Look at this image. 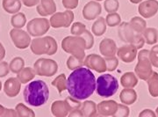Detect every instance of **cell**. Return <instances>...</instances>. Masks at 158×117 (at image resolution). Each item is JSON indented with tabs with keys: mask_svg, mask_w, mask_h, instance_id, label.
I'll return each mask as SVG.
<instances>
[{
	"mask_svg": "<svg viewBox=\"0 0 158 117\" xmlns=\"http://www.w3.org/2000/svg\"><path fill=\"white\" fill-rule=\"evenodd\" d=\"M66 86L69 94L73 99L85 100L96 91L95 75L88 68H77L69 74Z\"/></svg>",
	"mask_w": 158,
	"mask_h": 117,
	"instance_id": "cell-1",
	"label": "cell"
},
{
	"mask_svg": "<svg viewBox=\"0 0 158 117\" xmlns=\"http://www.w3.org/2000/svg\"><path fill=\"white\" fill-rule=\"evenodd\" d=\"M24 100L32 106H43L49 99V88L42 80H34L25 87Z\"/></svg>",
	"mask_w": 158,
	"mask_h": 117,
	"instance_id": "cell-2",
	"label": "cell"
},
{
	"mask_svg": "<svg viewBox=\"0 0 158 117\" xmlns=\"http://www.w3.org/2000/svg\"><path fill=\"white\" fill-rule=\"evenodd\" d=\"M118 79L111 74H103L96 79L97 94L100 97H112L118 92Z\"/></svg>",
	"mask_w": 158,
	"mask_h": 117,
	"instance_id": "cell-3",
	"label": "cell"
},
{
	"mask_svg": "<svg viewBox=\"0 0 158 117\" xmlns=\"http://www.w3.org/2000/svg\"><path fill=\"white\" fill-rule=\"evenodd\" d=\"M13 79H10L7 81L6 84V92L8 95L12 97L13 95L16 93V83L12 82Z\"/></svg>",
	"mask_w": 158,
	"mask_h": 117,
	"instance_id": "cell-4",
	"label": "cell"
},
{
	"mask_svg": "<svg viewBox=\"0 0 158 117\" xmlns=\"http://www.w3.org/2000/svg\"><path fill=\"white\" fill-rule=\"evenodd\" d=\"M3 46H1L0 45V58H2L3 56H4V50H3V48H2Z\"/></svg>",
	"mask_w": 158,
	"mask_h": 117,
	"instance_id": "cell-5",
	"label": "cell"
}]
</instances>
